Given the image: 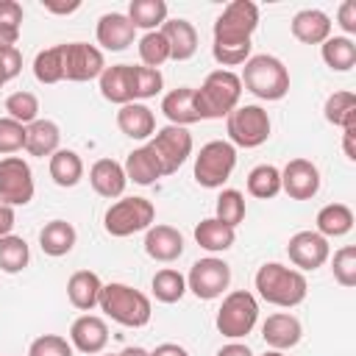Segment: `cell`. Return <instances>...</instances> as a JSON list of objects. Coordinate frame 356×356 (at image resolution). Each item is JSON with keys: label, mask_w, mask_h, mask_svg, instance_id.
Returning <instances> with one entry per match:
<instances>
[{"label": "cell", "mask_w": 356, "mask_h": 356, "mask_svg": "<svg viewBox=\"0 0 356 356\" xmlns=\"http://www.w3.org/2000/svg\"><path fill=\"white\" fill-rule=\"evenodd\" d=\"M259 323V300L248 289H234L222 298L217 309V331L228 339H242L248 337Z\"/></svg>", "instance_id": "8992f818"}, {"label": "cell", "mask_w": 356, "mask_h": 356, "mask_svg": "<svg viewBox=\"0 0 356 356\" xmlns=\"http://www.w3.org/2000/svg\"><path fill=\"white\" fill-rule=\"evenodd\" d=\"M164 86V78L159 70L153 67H142V64H134V103H142L147 97H156Z\"/></svg>", "instance_id": "7bdbcfd3"}, {"label": "cell", "mask_w": 356, "mask_h": 356, "mask_svg": "<svg viewBox=\"0 0 356 356\" xmlns=\"http://www.w3.org/2000/svg\"><path fill=\"white\" fill-rule=\"evenodd\" d=\"M33 172L22 156L0 159V200L8 206H28L33 200Z\"/></svg>", "instance_id": "7c38bea8"}, {"label": "cell", "mask_w": 356, "mask_h": 356, "mask_svg": "<svg viewBox=\"0 0 356 356\" xmlns=\"http://www.w3.org/2000/svg\"><path fill=\"white\" fill-rule=\"evenodd\" d=\"M136 50H139L142 67H153V70H159L164 61H170V44H167V39H164L161 31H147V33L139 39Z\"/></svg>", "instance_id": "ab89813d"}, {"label": "cell", "mask_w": 356, "mask_h": 356, "mask_svg": "<svg viewBox=\"0 0 356 356\" xmlns=\"http://www.w3.org/2000/svg\"><path fill=\"white\" fill-rule=\"evenodd\" d=\"M239 81L259 100H281L289 92V70L284 67L281 58H275L270 53L250 56L242 67Z\"/></svg>", "instance_id": "277c9868"}, {"label": "cell", "mask_w": 356, "mask_h": 356, "mask_svg": "<svg viewBox=\"0 0 356 356\" xmlns=\"http://www.w3.org/2000/svg\"><path fill=\"white\" fill-rule=\"evenodd\" d=\"M234 239H236V228L220 222L217 217H206V220H200V222L195 225V242H197L203 250H209V253H222V250H228V248L234 245Z\"/></svg>", "instance_id": "f546056e"}, {"label": "cell", "mask_w": 356, "mask_h": 356, "mask_svg": "<svg viewBox=\"0 0 356 356\" xmlns=\"http://www.w3.org/2000/svg\"><path fill=\"white\" fill-rule=\"evenodd\" d=\"M89 184L92 189L106 197V200H114V197H122L125 186H128V178H125V170L120 161L114 159H97L89 170Z\"/></svg>", "instance_id": "44dd1931"}, {"label": "cell", "mask_w": 356, "mask_h": 356, "mask_svg": "<svg viewBox=\"0 0 356 356\" xmlns=\"http://www.w3.org/2000/svg\"><path fill=\"white\" fill-rule=\"evenodd\" d=\"M61 142V131L53 120H33L31 125H25V150L36 159L53 156L58 150Z\"/></svg>", "instance_id": "4316f807"}, {"label": "cell", "mask_w": 356, "mask_h": 356, "mask_svg": "<svg viewBox=\"0 0 356 356\" xmlns=\"http://www.w3.org/2000/svg\"><path fill=\"white\" fill-rule=\"evenodd\" d=\"M33 78L39 83H58L64 81V53L61 44H53L47 50H39L33 58Z\"/></svg>", "instance_id": "8d00e7d4"}, {"label": "cell", "mask_w": 356, "mask_h": 356, "mask_svg": "<svg viewBox=\"0 0 356 356\" xmlns=\"http://www.w3.org/2000/svg\"><path fill=\"white\" fill-rule=\"evenodd\" d=\"M248 192L259 200H270L281 192V170L273 164H256L248 172Z\"/></svg>", "instance_id": "e575fe53"}, {"label": "cell", "mask_w": 356, "mask_h": 356, "mask_svg": "<svg viewBox=\"0 0 356 356\" xmlns=\"http://www.w3.org/2000/svg\"><path fill=\"white\" fill-rule=\"evenodd\" d=\"M6 111H8L6 117L17 120L22 125H31L33 120H39V97L33 92H25V89L11 92L6 97Z\"/></svg>", "instance_id": "b9f144b4"}, {"label": "cell", "mask_w": 356, "mask_h": 356, "mask_svg": "<svg viewBox=\"0 0 356 356\" xmlns=\"http://www.w3.org/2000/svg\"><path fill=\"white\" fill-rule=\"evenodd\" d=\"M100 83V95L108 103L125 106L134 103V64H111L100 72L97 78Z\"/></svg>", "instance_id": "ffe728a7"}, {"label": "cell", "mask_w": 356, "mask_h": 356, "mask_svg": "<svg viewBox=\"0 0 356 356\" xmlns=\"http://www.w3.org/2000/svg\"><path fill=\"white\" fill-rule=\"evenodd\" d=\"M75 239H78V234H75L72 222H67V220H50L39 231V248H42V253H47L53 259L67 256L75 248Z\"/></svg>", "instance_id": "83f0119b"}, {"label": "cell", "mask_w": 356, "mask_h": 356, "mask_svg": "<svg viewBox=\"0 0 356 356\" xmlns=\"http://www.w3.org/2000/svg\"><path fill=\"white\" fill-rule=\"evenodd\" d=\"M292 36L303 44H323L331 36V17L320 8H303L289 22Z\"/></svg>", "instance_id": "7402d4cb"}, {"label": "cell", "mask_w": 356, "mask_h": 356, "mask_svg": "<svg viewBox=\"0 0 356 356\" xmlns=\"http://www.w3.org/2000/svg\"><path fill=\"white\" fill-rule=\"evenodd\" d=\"M150 289H153V298L156 300H161V303H178L186 295V275H181L172 267H164V270H159L153 275Z\"/></svg>", "instance_id": "d590c367"}, {"label": "cell", "mask_w": 356, "mask_h": 356, "mask_svg": "<svg viewBox=\"0 0 356 356\" xmlns=\"http://www.w3.org/2000/svg\"><path fill=\"white\" fill-rule=\"evenodd\" d=\"M156 220V206L147 197H120L111 203L103 214V228L106 234L122 239L139 231H147Z\"/></svg>", "instance_id": "ba28073f"}, {"label": "cell", "mask_w": 356, "mask_h": 356, "mask_svg": "<svg viewBox=\"0 0 356 356\" xmlns=\"http://www.w3.org/2000/svg\"><path fill=\"white\" fill-rule=\"evenodd\" d=\"M145 253L161 264H170L184 253V234L172 225H150L145 234Z\"/></svg>", "instance_id": "d6986e66"}, {"label": "cell", "mask_w": 356, "mask_h": 356, "mask_svg": "<svg viewBox=\"0 0 356 356\" xmlns=\"http://www.w3.org/2000/svg\"><path fill=\"white\" fill-rule=\"evenodd\" d=\"M261 356H284V353H281V350H264Z\"/></svg>", "instance_id": "680465c9"}, {"label": "cell", "mask_w": 356, "mask_h": 356, "mask_svg": "<svg viewBox=\"0 0 356 356\" xmlns=\"http://www.w3.org/2000/svg\"><path fill=\"white\" fill-rule=\"evenodd\" d=\"M234 167H236V147L225 139H211L195 156L192 175L203 189H220L231 178Z\"/></svg>", "instance_id": "52a82bcc"}, {"label": "cell", "mask_w": 356, "mask_h": 356, "mask_svg": "<svg viewBox=\"0 0 356 356\" xmlns=\"http://www.w3.org/2000/svg\"><path fill=\"white\" fill-rule=\"evenodd\" d=\"M337 25L345 31V33H356V3L353 0H345L337 11Z\"/></svg>", "instance_id": "681fc988"}, {"label": "cell", "mask_w": 356, "mask_h": 356, "mask_svg": "<svg viewBox=\"0 0 356 356\" xmlns=\"http://www.w3.org/2000/svg\"><path fill=\"white\" fill-rule=\"evenodd\" d=\"M61 53H64V78L67 81H75V83L95 81L106 70L103 50L89 42H67V44H61Z\"/></svg>", "instance_id": "4fadbf2b"}, {"label": "cell", "mask_w": 356, "mask_h": 356, "mask_svg": "<svg viewBox=\"0 0 356 356\" xmlns=\"http://www.w3.org/2000/svg\"><path fill=\"white\" fill-rule=\"evenodd\" d=\"M28 356H72V345L58 334H42L31 342Z\"/></svg>", "instance_id": "bcb514c9"}, {"label": "cell", "mask_w": 356, "mask_h": 356, "mask_svg": "<svg viewBox=\"0 0 356 356\" xmlns=\"http://www.w3.org/2000/svg\"><path fill=\"white\" fill-rule=\"evenodd\" d=\"M242 97V81L231 70H214L206 75L200 89H195V108L200 120H222L228 117Z\"/></svg>", "instance_id": "7a4b0ae2"}, {"label": "cell", "mask_w": 356, "mask_h": 356, "mask_svg": "<svg viewBox=\"0 0 356 356\" xmlns=\"http://www.w3.org/2000/svg\"><path fill=\"white\" fill-rule=\"evenodd\" d=\"M22 28V6L17 0H0V31L11 39H19Z\"/></svg>", "instance_id": "7dc6e473"}, {"label": "cell", "mask_w": 356, "mask_h": 356, "mask_svg": "<svg viewBox=\"0 0 356 356\" xmlns=\"http://www.w3.org/2000/svg\"><path fill=\"white\" fill-rule=\"evenodd\" d=\"M122 170H125V178L139 184V186H150V184H156L161 178V167H159V161H156V156H153V150L147 145L131 150L125 164H122Z\"/></svg>", "instance_id": "f1b7e54d"}, {"label": "cell", "mask_w": 356, "mask_h": 356, "mask_svg": "<svg viewBox=\"0 0 356 356\" xmlns=\"http://www.w3.org/2000/svg\"><path fill=\"white\" fill-rule=\"evenodd\" d=\"M161 111L164 117L170 120V125H192V122H200L197 117V108H195V89L192 86H178L172 92H167L161 97Z\"/></svg>", "instance_id": "484cf974"}, {"label": "cell", "mask_w": 356, "mask_h": 356, "mask_svg": "<svg viewBox=\"0 0 356 356\" xmlns=\"http://www.w3.org/2000/svg\"><path fill=\"white\" fill-rule=\"evenodd\" d=\"M3 86H6V78H3V72H0V89H3Z\"/></svg>", "instance_id": "91938a15"}, {"label": "cell", "mask_w": 356, "mask_h": 356, "mask_svg": "<svg viewBox=\"0 0 356 356\" xmlns=\"http://www.w3.org/2000/svg\"><path fill=\"white\" fill-rule=\"evenodd\" d=\"M22 70V53L17 47H0V72L6 78V83L11 78H17Z\"/></svg>", "instance_id": "c3c4849f"}, {"label": "cell", "mask_w": 356, "mask_h": 356, "mask_svg": "<svg viewBox=\"0 0 356 356\" xmlns=\"http://www.w3.org/2000/svg\"><path fill=\"white\" fill-rule=\"evenodd\" d=\"M42 8L50 14H72L81 8V0H70V3H56V0H42Z\"/></svg>", "instance_id": "816d5d0a"}, {"label": "cell", "mask_w": 356, "mask_h": 356, "mask_svg": "<svg viewBox=\"0 0 356 356\" xmlns=\"http://www.w3.org/2000/svg\"><path fill=\"white\" fill-rule=\"evenodd\" d=\"M259 28V6L253 0H234L214 19L211 47H253L250 36Z\"/></svg>", "instance_id": "5b68a950"}, {"label": "cell", "mask_w": 356, "mask_h": 356, "mask_svg": "<svg viewBox=\"0 0 356 356\" xmlns=\"http://www.w3.org/2000/svg\"><path fill=\"white\" fill-rule=\"evenodd\" d=\"M70 345L81 353H103L108 345V325L103 317L97 314H81L72 325H70Z\"/></svg>", "instance_id": "2e32d148"}, {"label": "cell", "mask_w": 356, "mask_h": 356, "mask_svg": "<svg viewBox=\"0 0 356 356\" xmlns=\"http://www.w3.org/2000/svg\"><path fill=\"white\" fill-rule=\"evenodd\" d=\"M134 28L142 31H159L167 22V3L164 0H131L128 14Z\"/></svg>", "instance_id": "d6a6232c"}, {"label": "cell", "mask_w": 356, "mask_h": 356, "mask_svg": "<svg viewBox=\"0 0 356 356\" xmlns=\"http://www.w3.org/2000/svg\"><path fill=\"white\" fill-rule=\"evenodd\" d=\"M217 220L220 222H225V225H231V228H236L242 220H245V211H248V206H245V195L239 192V189H222L220 195H217Z\"/></svg>", "instance_id": "60d3db41"}, {"label": "cell", "mask_w": 356, "mask_h": 356, "mask_svg": "<svg viewBox=\"0 0 356 356\" xmlns=\"http://www.w3.org/2000/svg\"><path fill=\"white\" fill-rule=\"evenodd\" d=\"M217 356H253V350L248 345H242V342H228V345H222L217 350Z\"/></svg>", "instance_id": "11a10c76"}, {"label": "cell", "mask_w": 356, "mask_h": 356, "mask_svg": "<svg viewBox=\"0 0 356 356\" xmlns=\"http://www.w3.org/2000/svg\"><path fill=\"white\" fill-rule=\"evenodd\" d=\"M47 170H50L53 184H56V186H64V189L75 186V184L83 178V161H81V156H78L75 150H67V147H58V150L50 156Z\"/></svg>", "instance_id": "1f68e13d"}, {"label": "cell", "mask_w": 356, "mask_h": 356, "mask_svg": "<svg viewBox=\"0 0 356 356\" xmlns=\"http://www.w3.org/2000/svg\"><path fill=\"white\" fill-rule=\"evenodd\" d=\"M286 256L295 264V270L303 273V270L323 267L331 256V248H328V239L320 236L317 231H298L286 242Z\"/></svg>", "instance_id": "5bb4252c"}, {"label": "cell", "mask_w": 356, "mask_h": 356, "mask_svg": "<svg viewBox=\"0 0 356 356\" xmlns=\"http://www.w3.org/2000/svg\"><path fill=\"white\" fill-rule=\"evenodd\" d=\"M117 128L128 136V139H150L156 134V114L145 106V103H125L117 111Z\"/></svg>", "instance_id": "cb8c5ba5"}, {"label": "cell", "mask_w": 356, "mask_h": 356, "mask_svg": "<svg viewBox=\"0 0 356 356\" xmlns=\"http://www.w3.org/2000/svg\"><path fill=\"white\" fill-rule=\"evenodd\" d=\"M147 147L153 150V156L161 167V175H172L192 156V134L181 125H164L153 134Z\"/></svg>", "instance_id": "30bf717a"}, {"label": "cell", "mask_w": 356, "mask_h": 356, "mask_svg": "<svg viewBox=\"0 0 356 356\" xmlns=\"http://www.w3.org/2000/svg\"><path fill=\"white\" fill-rule=\"evenodd\" d=\"M225 131H228V142L234 147H259L270 139L273 122L270 114L261 106H236L228 117H225Z\"/></svg>", "instance_id": "9c48e42d"}, {"label": "cell", "mask_w": 356, "mask_h": 356, "mask_svg": "<svg viewBox=\"0 0 356 356\" xmlns=\"http://www.w3.org/2000/svg\"><path fill=\"white\" fill-rule=\"evenodd\" d=\"M170 44V58L172 61H189L197 53V31L189 19H167L159 28Z\"/></svg>", "instance_id": "603a6c76"}, {"label": "cell", "mask_w": 356, "mask_h": 356, "mask_svg": "<svg viewBox=\"0 0 356 356\" xmlns=\"http://www.w3.org/2000/svg\"><path fill=\"white\" fill-rule=\"evenodd\" d=\"M331 273H334V281L345 289L356 286V248L353 245H345L334 253L331 259Z\"/></svg>", "instance_id": "ee69618b"}, {"label": "cell", "mask_w": 356, "mask_h": 356, "mask_svg": "<svg viewBox=\"0 0 356 356\" xmlns=\"http://www.w3.org/2000/svg\"><path fill=\"white\" fill-rule=\"evenodd\" d=\"M0 47H17V39H11L8 33L0 31Z\"/></svg>", "instance_id": "6f0895ef"}, {"label": "cell", "mask_w": 356, "mask_h": 356, "mask_svg": "<svg viewBox=\"0 0 356 356\" xmlns=\"http://www.w3.org/2000/svg\"><path fill=\"white\" fill-rule=\"evenodd\" d=\"M323 61L337 70V72H348L353 64H356V44L350 36H328L323 44Z\"/></svg>", "instance_id": "836d02e7"}, {"label": "cell", "mask_w": 356, "mask_h": 356, "mask_svg": "<svg viewBox=\"0 0 356 356\" xmlns=\"http://www.w3.org/2000/svg\"><path fill=\"white\" fill-rule=\"evenodd\" d=\"M228 284H231V267L217 256L197 259L189 267V275H186V289L200 300L220 298L228 289Z\"/></svg>", "instance_id": "8fae6325"}, {"label": "cell", "mask_w": 356, "mask_h": 356, "mask_svg": "<svg viewBox=\"0 0 356 356\" xmlns=\"http://www.w3.org/2000/svg\"><path fill=\"white\" fill-rule=\"evenodd\" d=\"M256 292L261 300L273 303V306H281V309H292L298 303L306 300V292H309V284H306V275L295 267H286L281 261H267L256 270Z\"/></svg>", "instance_id": "6da1fadb"}, {"label": "cell", "mask_w": 356, "mask_h": 356, "mask_svg": "<svg viewBox=\"0 0 356 356\" xmlns=\"http://www.w3.org/2000/svg\"><path fill=\"white\" fill-rule=\"evenodd\" d=\"M323 117L337 125V128H345V125H353L356 122V97L353 92H334L325 97V106H323Z\"/></svg>", "instance_id": "f35d334b"}, {"label": "cell", "mask_w": 356, "mask_h": 356, "mask_svg": "<svg viewBox=\"0 0 356 356\" xmlns=\"http://www.w3.org/2000/svg\"><path fill=\"white\" fill-rule=\"evenodd\" d=\"M100 289H103V281L92 270H75L67 278V298L78 312H92L100 300Z\"/></svg>", "instance_id": "d4e9b609"}, {"label": "cell", "mask_w": 356, "mask_h": 356, "mask_svg": "<svg viewBox=\"0 0 356 356\" xmlns=\"http://www.w3.org/2000/svg\"><path fill=\"white\" fill-rule=\"evenodd\" d=\"M22 147H25V125L11 117H0V153L11 156Z\"/></svg>", "instance_id": "f6af8a7d"}, {"label": "cell", "mask_w": 356, "mask_h": 356, "mask_svg": "<svg viewBox=\"0 0 356 356\" xmlns=\"http://www.w3.org/2000/svg\"><path fill=\"white\" fill-rule=\"evenodd\" d=\"M150 356H189V350L184 345H178V342H161V345H156L150 350Z\"/></svg>", "instance_id": "db71d44e"}, {"label": "cell", "mask_w": 356, "mask_h": 356, "mask_svg": "<svg viewBox=\"0 0 356 356\" xmlns=\"http://www.w3.org/2000/svg\"><path fill=\"white\" fill-rule=\"evenodd\" d=\"M14 222H17V217H14V206H8V203L0 200V236H8L11 228H14Z\"/></svg>", "instance_id": "f5cc1de1"}, {"label": "cell", "mask_w": 356, "mask_h": 356, "mask_svg": "<svg viewBox=\"0 0 356 356\" xmlns=\"http://www.w3.org/2000/svg\"><path fill=\"white\" fill-rule=\"evenodd\" d=\"M106 356H120V353H106Z\"/></svg>", "instance_id": "94428289"}, {"label": "cell", "mask_w": 356, "mask_h": 356, "mask_svg": "<svg viewBox=\"0 0 356 356\" xmlns=\"http://www.w3.org/2000/svg\"><path fill=\"white\" fill-rule=\"evenodd\" d=\"M303 337V325L295 314L289 312H275L261 323V339L267 342L270 350H286L295 348Z\"/></svg>", "instance_id": "e0dca14e"}, {"label": "cell", "mask_w": 356, "mask_h": 356, "mask_svg": "<svg viewBox=\"0 0 356 356\" xmlns=\"http://www.w3.org/2000/svg\"><path fill=\"white\" fill-rule=\"evenodd\" d=\"M97 44L103 50H111V53H120L125 50L128 44H134V36H136V28L131 25V19L120 11H111V14H103L97 19Z\"/></svg>", "instance_id": "ac0fdd59"}, {"label": "cell", "mask_w": 356, "mask_h": 356, "mask_svg": "<svg viewBox=\"0 0 356 356\" xmlns=\"http://www.w3.org/2000/svg\"><path fill=\"white\" fill-rule=\"evenodd\" d=\"M120 356H150V350H145V348H139V345H131V348H125Z\"/></svg>", "instance_id": "9f6ffc18"}, {"label": "cell", "mask_w": 356, "mask_h": 356, "mask_svg": "<svg viewBox=\"0 0 356 356\" xmlns=\"http://www.w3.org/2000/svg\"><path fill=\"white\" fill-rule=\"evenodd\" d=\"M31 261V250H28V242L22 236H0V270L14 275V273H22Z\"/></svg>", "instance_id": "74e56055"}, {"label": "cell", "mask_w": 356, "mask_h": 356, "mask_svg": "<svg viewBox=\"0 0 356 356\" xmlns=\"http://www.w3.org/2000/svg\"><path fill=\"white\" fill-rule=\"evenodd\" d=\"M97 306L106 317H111L114 323H120L125 328H142L150 323V314H153L150 298L128 284H120V281L103 284Z\"/></svg>", "instance_id": "3957f363"}, {"label": "cell", "mask_w": 356, "mask_h": 356, "mask_svg": "<svg viewBox=\"0 0 356 356\" xmlns=\"http://www.w3.org/2000/svg\"><path fill=\"white\" fill-rule=\"evenodd\" d=\"M281 189L292 200H312L320 192V170L309 159H292L281 170Z\"/></svg>", "instance_id": "9a60e30c"}, {"label": "cell", "mask_w": 356, "mask_h": 356, "mask_svg": "<svg viewBox=\"0 0 356 356\" xmlns=\"http://www.w3.org/2000/svg\"><path fill=\"white\" fill-rule=\"evenodd\" d=\"M353 142H356V122L342 128V150H345L348 161H356V145Z\"/></svg>", "instance_id": "f907efd6"}, {"label": "cell", "mask_w": 356, "mask_h": 356, "mask_svg": "<svg viewBox=\"0 0 356 356\" xmlns=\"http://www.w3.org/2000/svg\"><path fill=\"white\" fill-rule=\"evenodd\" d=\"M317 234L325 236V239H337V236H345L350 234L353 228V209L345 206V203H328L317 211Z\"/></svg>", "instance_id": "4dcf8cb0"}]
</instances>
